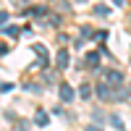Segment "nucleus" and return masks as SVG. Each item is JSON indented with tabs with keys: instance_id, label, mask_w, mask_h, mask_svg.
<instances>
[{
	"instance_id": "2",
	"label": "nucleus",
	"mask_w": 131,
	"mask_h": 131,
	"mask_svg": "<svg viewBox=\"0 0 131 131\" xmlns=\"http://www.w3.org/2000/svg\"><path fill=\"white\" fill-rule=\"evenodd\" d=\"M123 81V73L121 71H105V84H113V86H118V84H121Z\"/></svg>"
},
{
	"instance_id": "4",
	"label": "nucleus",
	"mask_w": 131,
	"mask_h": 131,
	"mask_svg": "<svg viewBox=\"0 0 131 131\" xmlns=\"http://www.w3.org/2000/svg\"><path fill=\"white\" fill-rule=\"evenodd\" d=\"M60 100L63 102H71L73 100V89H71L68 84H60Z\"/></svg>"
},
{
	"instance_id": "7",
	"label": "nucleus",
	"mask_w": 131,
	"mask_h": 131,
	"mask_svg": "<svg viewBox=\"0 0 131 131\" xmlns=\"http://www.w3.org/2000/svg\"><path fill=\"white\" fill-rule=\"evenodd\" d=\"M34 123H37V126H45V123H47V113H45V110H37V113H34Z\"/></svg>"
},
{
	"instance_id": "1",
	"label": "nucleus",
	"mask_w": 131,
	"mask_h": 131,
	"mask_svg": "<svg viewBox=\"0 0 131 131\" xmlns=\"http://www.w3.org/2000/svg\"><path fill=\"white\" fill-rule=\"evenodd\" d=\"M97 97H100V100H113L115 92H110V84L100 81V84H97Z\"/></svg>"
},
{
	"instance_id": "6",
	"label": "nucleus",
	"mask_w": 131,
	"mask_h": 131,
	"mask_svg": "<svg viewBox=\"0 0 131 131\" xmlns=\"http://www.w3.org/2000/svg\"><path fill=\"white\" fill-rule=\"evenodd\" d=\"M55 63H58V68H66L68 66V50H60L55 55Z\"/></svg>"
},
{
	"instance_id": "11",
	"label": "nucleus",
	"mask_w": 131,
	"mask_h": 131,
	"mask_svg": "<svg viewBox=\"0 0 131 131\" xmlns=\"http://www.w3.org/2000/svg\"><path fill=\"white\" fill-rule=\"evenodd\" d=\"M110 121H113V126H115V128H123V121H121V118H118V115H113Z\"/></svg>"
},
{
	"instance_id": "3",
	"label": "nucleus",
	"mask_w": 131,
	"mask_h": 131,
	"mask_svg": "<svg viewBox=\"0 0 131 131\" xmlns=\"http://www.w3.org/2000/svg\"><path fill=\"white\" fill-rule=\"evenodd\" d=\"M86 66H89V68H97V66H100V52L97 50L86 52Z\"/></svg>"
},
{
	"instance_id": "8",
	"label": "nucleus",
	"mask_w": 131,
	"mask_h": 131,
	"mask_svg": "<svg viewBox=\"0 0 131 131\" xmlns=\"http://www.w3.org/2000/svg\"><path fill=\"white\" fill-rule=\"evenodd\" d=\"M79 94H81V97H92V86H89V84H81Z\"/></svg>"
},
{
	"instance_id": "9",
	"label": "nucleus",
	"mask_w": 131,
	"mask_h": 131,
	"mask_svg": "<svg viewBox=\"0 0 131 131\" xmlns=\"http://www.w3.org/2000/svg\"><path fill=\"white\" fill-rule=\"evenodd\" d=\"M110 13V8H105V5H97L94 8V16H107Z\"/></svg>"
},
{
	"instance_id": "5",
	"label": "nucleus",
	"mask_w": 131,
	"mask_h": 131,
	"mask_svg": "<svg viewBox=\"0 0 131 131\" xmlns=\"http://www.w3.org/2000/svg\"><path fill=\"white\" fill-rule=\"evenodd\" d=\"M31 50L39 55V66H47V50L42 47V45H31Z\"/></svg>"
},
{
	"instance_id": "10",
	"label": "nucleus",
	"mask_w": 131,
	"mask_h": 131,
	"mask_svg": "<svg viewBox=\"0 0 131 131\" xmlns=\"http://www.w3.org/2000/svg\"><path fill=\"white\" fill-rule=\"evenodd\" d=\"M3 31L10 34V37H18V29H16V26H3Z\"/></svg>"
},
{
	"instance_id": "13",
	"label": "nucleus",
	"mask_w": 131,
	"mask_h": 131,
	"mask_svg": "<svg viewBox=\"0 0 131 131\" xmlns=\"http://www.w3.org/2000/svg\"><path fill=\"white\" fill-rule=\"evenodd\" d=\"M86 131H102L100 126H89V128H86Z\"/></svg>"
},
{
	"instance_id": "12",
	"label": "nucleus",
	"mask_w": 131,
	"mask_h": 131,
	"mask_svg": "<svg viewBox=\"0 0 131 131\" xmlns=\"http://www.w3.org/2000/svg\"><path fill=\"white\" fill-rule=\"evenodd\" d=\"M18 131H29V121H21L18 123Z\"/></svg>"
}]
</instances>
